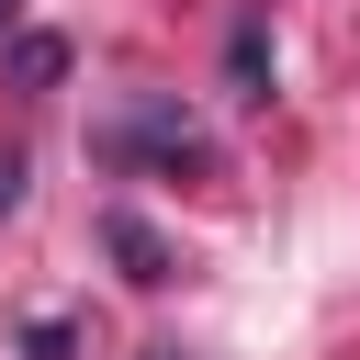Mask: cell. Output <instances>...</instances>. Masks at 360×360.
Listing matches in <instances>:
<instances>
[{"mask_svg":"<svg viewBox=\"0 0 360 360\" xmlns=\"http://www.w3.org/2000/svg\"><path fill=\"white\" fill-rule=\"evenodd\" d=\"M112 158H169V169H214V146H202V124H191L180 101H135V112H124V135H112Z\"/></svg>","mask_w":360,"mask_h":360,"instance_id":"cell-1","label":"cell"},{"mask_svg":"<svg viewBox=\"0 0 360 360\" xmlns=\"http://www.w3.org/2000/svg\"><path fill=\"white\" fill-rule=\"evenodd\" d=\"M101 248L124 259V281H146V292L169 281V248H158V225H146V214H101Z\"/></svg>","mask_w":360,"mask_h":360,"instance_id":"cell-2","label":"cell"},{"mask_svg":"<svg viewBox=\"0 0 360 360\" xmlns=\"http://www.w3.org/2000/svg\"><path fill=\"white\" fill-rule=\"evenodd\" d=\"M11 79H22V90H56V79H68V45H56V34H22V45H11Z\"/></svg>","mask_w":360,"mask_h":360,"instance_id":"cell-3","label":"cell"},{"mask_svg":"<svg viewBox=\"0 0 360 360\" xmlns=\"http://www.w3.org/2000/svg\"><path fill=\"white\" fill-rule=\"evenodd\" d=\"M68 349H79V326H68V315H45V326H34V360H68Z\"/></svg>","mask_w":360,"mask_h":360,"instance_id":"cell-4","label":"cell"},{"mask_svg":"<svg viewBox=\"0 0 360 360\" xmlns=\"http://www.w3.org/2000/svg\"><path fill=\"white\" fill-rule=\"evenodd\" d=\"M11 202H22V158L0 146V214H11Z\"/></svg>","mask_w":360,"mask_h":360,"instance_id":"cell-5","label":"cell"},{"mask_svg":"<svg viewBox=\"0 0 360 360\" xmlns=\"http://www.w3.org/2000/svg\"><path fill=\"white\" fill-rule=\"evenodd\" d=\"M146 360H180V349H146Z\"/></svg>","mask_w":360,"mask_h":360,"instance_id":"cell-6","label":"cell"},{"mask_svg":"<svg viewBox=\"0 0 360 360\" xmlns=\"http://www.w3.org/2000/svg\"><path fill=\"white\" fill-rule=\"evenodd\" d=\"M0 11H11V0H0Z\"/></svg>","mask_w":360,"mask_h":360,"instance_id":"cell-7","label":"cell"}]
</instances>
